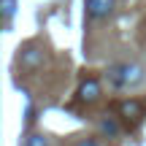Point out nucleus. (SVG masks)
<instances>
[{"mask_svg":"<svg viewBox=\"0 0 146 146\" xmlns=\"http://www.w3.org/2000/svg\"><path fill=\"white\" fill-rule=\"evenodd\" d=\"M116 114H119V119L125 122V127L135 130V127L143 122V116H146V108H143V103H141V100L130 98V100H122V103L116 106Z\"/></svg>","mask_w":146,"mask_h":146,"instance_id":"nucleus-2","label":"nucleus"},{"mask_svg":"<svg viewBox=\"0 0 146 146\" xmlns=\"http://www.w3.org/2000/svg\"><path fill=\"white\" fill-rule=\"evenodd\" d=\"M76 98H78V103H87V106L98 103V100L103 98V87H100V81H98L95 76H87L81 84H78Z\"/></svg>","mask_w":146,"mask_h":146,"instance_id":"nucleus-4","label":"nucleus"},{"mask_svg":"<svg viewBox=\"0 0 146 146\" xmlns=\"http://www.w3.org/2000/svg\"><path fill=\"white\" fill-rule=\"evenodd\" d=\"M116 8V0H84V11L92 22H100V19H108Z\"/></svg>","mask_w":146,"mask_h":146,"instance_id":"nucleus-5","label":"nucleus"},{"mask_svg":"<svg viewBox=\"0 0 146 146\" xmlns=\"http://www.w3.org/2000/svg\"><path fill=\"white\" fill-rule=\"evenodd\" d=\"M22 146H49V138L43 135V133H33V135L25 138V143Z\"/></svg>","mask_w":146,"mask_h":146,"instance_id":"nucleus-8","label":"nucleus"},{"mask_svg":"<svg viewBox=\"0 0 146 146\" xmlns=\"http://www.w3.org/2000/svg\"><path fill=\"white\" fill-rule=\"evenodd\" d=\"M76 146H103V143H100V141H95V138H81Z\"/></svg>","mask_w":146,"mask_h":146,"instance_id":"nucleus-9","label":"nucleus"},{"mask_svg":"<svg viewBox=\"0 0 146 146\" xmlns=\"http://www.w3.org/2000/svg\"><path fill=\"white\" fill-rule=\"evenodd\" d=\"M146 81V70L138 62H116L106 68V84L116 92L122 89H135Z\"/></svg>","mask_w":146,"mask_h":146,"instance_id":"nucleus-1","label":"nucleus"},{"mask_svg":"<svg viewBox=\"0 0 146 146\" xmlns=\"http://www.w3.org/2000/svg\"><path fill=\"white\" fill-rule=\"evenodd\" d=\"M0 14H3L5 30H8L11 22H14V16H16V0H0Z\"/></svg>","mask_w":146,"mask_h":146,"instance_id":"nucleus-7","label":"nucleus"},{"mask_svg":"<svg viewBox=\"0 0 146 146\" xmlns=\"http://www.w3.org/2000/svg\"><path fill=\"white\" fill-rule=\"evenodd\" d=\"M122 125H125V122H122L119 116H108V114H106L103 119L98 122V130H100V135H103V138H119Z\"/></svg>","mask_w":146,"mask_h":146,"instance_id":"nucleus-6","label":"nucleus"},{"mask_svg":"<svg viewBox=\"0 0 146 146\" xmlns=\"http://www.w3.org/2000/svg\"><path fill=\"white\" fill-rule=\"evenodd\" d=\"M43 60H46V52H43V46H38V43H25V46H19V54H16V65H19L22 70H38L43 65Z\"/></svg>","mask_w":146,"mask_h":146,"instance_id":"nucleus-3","label":"nucleus"}]
</instances>
